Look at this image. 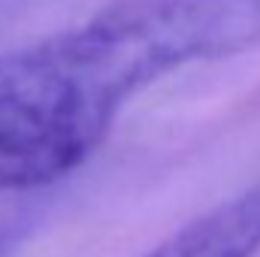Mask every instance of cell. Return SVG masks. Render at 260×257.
I'll list each match as a JSON object with an SVG mask.
<instances>
[{"label": "cell", "mask_w": 260, "mask_h": 257, "mask_svg": "<svg viewBox=\"0 0 260 257\" xmlns=\"http://www.w3.org/2000/svg\"><path fill=\"white\" fill-rule=\"evenodd\" d=\"M82 27L0 58V191L52 185L106 139L130 91Z\"/></svg>", "instance_id": "6da1fadb"}, {"label": "cell", "mask_w": 260, "mask_h": 257, "mask_svg": "<svg viewBox=\"0 0 260 257\" xmlns=\"http://www.w3.org/2000/svg\"><path fill=\"white\" fill-rule=\"evenodd\" d=\"M91 24L145 85L260 46V0H112Z\"/></svg>", "instance_id": "7a4b0ae2"}, {"label": "cell", "mask_w": 260, "mask_h": 257, "mask_svg": "<svg viewBox=\"0 0 260 257\" xmlns=\"http://www.w3.org/2000/svg\"><path fill=\"white\" fill-rule=\"evenodd\" d=\"M260 251V185L197 215L145 257H254Z\"/></svg>", "instance_id": "3957f363"}, {"label": "cell", "mask_w": 260, "mask_h": 257, "mask_svg": "<svg viewBox=\"0 0 260 257\" xmlns=\"http://www.w3.org/2000/svg\"><path fill=\"white\" fill-rule=\"evenodd\" d=\"M9 245H12V233H9L6 227H0V254H3Z\"/></svg>", "instance_id": "277c9868"}]
</instances>
